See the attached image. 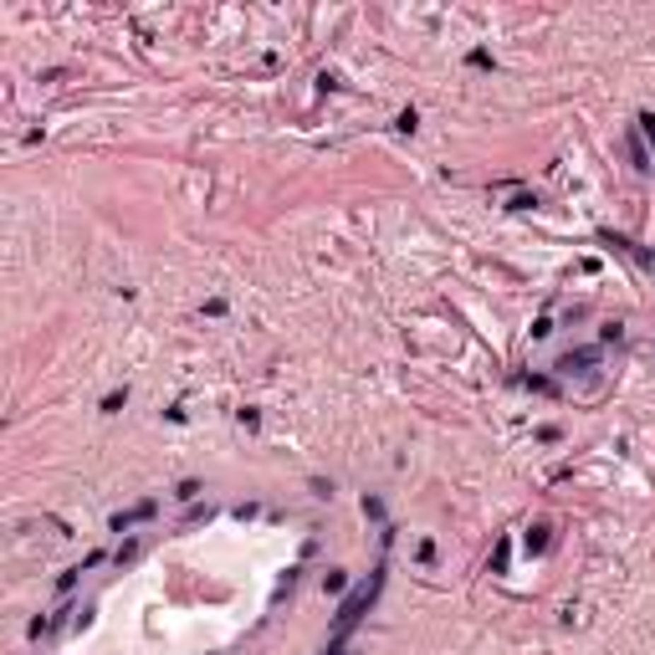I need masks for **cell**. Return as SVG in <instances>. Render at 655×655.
<instances>
[{
  "label": "cell",
  "instance_id": "cell-1",
  "mask_svg": "<svg viewBox=\"0 0 655 655\" xmlns=\"http://www.w3.org/2000/svg\"><path fill=\"white\" fill-rule=\"evenodd\" d=\"M594 359H599V348H579V354H563V359H558V374H584V369L594 364Z\"/></svg>",
  "mask_w": 655,
  "mask_h": 655
},
{
  "label": "cell",
  "instance_id": "cell-2",
  "mask_svg": "<svg viewBox=\"0 0 655 655\" xmlns=\"http://www.w3.org/2000/svg\"><path fill=\"white\" fill-rule=\"evenodd\" d=\"M154 512H159V502H139L134 512H118V517H113V533H128V528H134V522H144V517H154Z\"/></svg>",
  "mask_w": 655,
  "mask_h": 655
},
{
  "label": "cell",
  "instance_id": "cell-3",
  "mask_svg": "<svg viewBox=\"0 0 655 655\" xmlns=\"http://www.w3.org/2000/svg\"><path fill=\"white\" fill-rule=\"evenodd\" d=\"M548 533H553L548 522H538V528L528 533V553H543V548H548Z\"/></svg>",
  "mask_w": 655,
  "mask_h": 655
},
{
  "label": "cell",
  "instance_id": "cell-4",
  "mask_svg": "<svg viewBox=\"0 0 655 655\" xmlns=\"http://www.w3.org/2000/svg\"><path fill=\"white\" fill-rule=\"evenodd\" d=\"M630 159H635V169H650V154H645L640 134H630Z\"/></svg>",
  "mask_w": 655,
  "mask_h": 655
},
{
  "label": "cell",
  "instance_id": "cell-5",
  "mask_svg": "<svg viewBox=\"0 0 655 655\" xmlns=\"http://www.w3.org/2000/svg\"><path fill=\"white\" fill-rule=\"evenodd\" d=\"M343 584H348V574H343V569H328V574H323V589H333V594H338Z\"/></svg>",
  "mask_w": 655,
  "mask_h": 655
},
{
  "label": "cell",
  "instance_id": "cell-6",
  "mask_svg": "<svg viewBox=\"0 0 655 655\" xmlns=\"http://www.w3.org/2000/svg\"><path fill=\"white\" fill-rule=\"evenodd\" d=\"M635 123H640V139H650V149H655V113H640Z\"/></svg>",
  "mask_w": 655,
  "mask_h": 655
},
{
  "label": "cell",
  "instance_id": "cell-7",
  "mask_svg": "<svg viewBox=\"0 0 655 655\" xmlns=\"http://www.w3.org/2000/svg\"><path fill=\"white\" fill-rule=\"evenodd\" d=\"M174 497H180V502H195V497H200V482H180V492H174Z\"/></svg>",
  "mask_w": 655,
  "mask_h": 655
}]
</instances>
